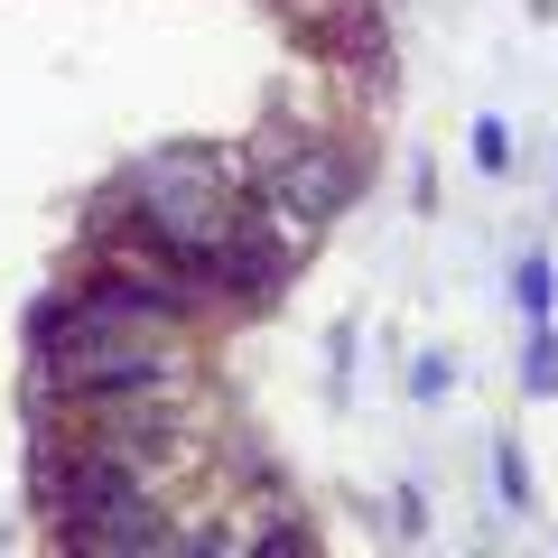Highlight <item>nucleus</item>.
I'll list each match as a JSON object with an SVG mask.
<instances>
[{
    "mask_svg": "<svg viewBox=\"0 0 558 558\" xmlns=\"http://www.w3.org/2000/svg\"><path fill=\"white\" fill-rule=\"evenodd\" d=\"M242 186H252V205H260L270 223L317 233V223H336L344 205H354V159H344V149H317V140H299V149L260 159Z\"/></svg>",
    "mask_w": 558,
    "mask_h": 558,
    "instance_id": "obj_2",
    "label": "nucleus"
},
{
    "mask_svg": "<svg viewBox=\"0 0 558 558\" xmlns=\"http://www.w3.org/2000/svg\"><path fill=\"white\" fill-rule=\"evenodd\" d=\"M494 465H502V494H512V502H531V475H521V447H502Z\"/></svg>",
    "mask_w": 558,
    "mask_h": 558,
    "instance_id": "obj_6",
    "label": "nucleus"
},
{
    "mask_svg": "<svg viewBox=\"0 0 558 558\" xmlns=\"http://www.w3.org/2000/svg\"><path fill=\"white\" fill-rule=\"evenodd\" d=\"M475 159H484V168H502V159H512V140H502V121H484V131H475Z\"/></svg>",
    "mask_w": 558,
    "mask_h": 558,
    "instance_id": "obj_5",
    "label": "nucleus"
},
{
    "mask_svg": "<svg viewBox=\"0 0 558 558\" xmlns=\"http://www.w3.org/2000/svg\"><path fill=\"white\" fill-rule=\"evenodd\" d=\"M521 307H539V317H549V260H531V270H521Z\"/></svg>",
    "mask_w": 558,
    "mask_h": 558,
    "instance_id": "obj_4",
    "label": "nucleus"
},
{
    "mask_svg": "<svg viewBox=\"0 0 558 558\" xmlns=\"http://www.w3.org/2000/svg\"><path fill=\"white\" fill-rule=\"evenodd\" d=\"M531 381H539V391H558V344H549V336L531 344Z\"/></svg>",
    "mask_w": 558,
    "mask_h": 558,
    "instance_id": "obj_7",
    "label": "nucleus"
},
{
    "mask_svg": "<svg viewBox=\"0 0 558 558\" xmlns=\"http://www.w3.org/2000/svg\"><path fill=\"white\" fill-rule=\"evenodd\" d=\"M242 205H252V186H233V159H205V149H168V159L131 168V186H121V223L168 242L178 260H205Z\"/></svg>",
    "mask_w": 558,
    "mask_h": 558,
    "instance_id": "obj_1",
    "label": "nucleus"
},
{
    "mask_svg": "<svg viewBox=\"0 0 558 558\" xmlns=\"http://www.w3.org/2000/svg\"><path fill=\"white\" fill-rule=\"evenodd\" d=\"M47 539H57V549H94V558H112V549H178V521H168L149 494H121V502H102V512L65 521V531H47Z\"/></svg>",
    "mask_w": 558,
    "mask_h": 558,
    "instance_id": "obj_3",
    "label": "nucleus"
}]
</instances>
